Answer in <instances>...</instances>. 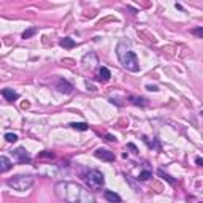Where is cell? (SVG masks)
I'll return each mask as SVG.
<instances>
[{"label": "cell", "mask_w": 203, "mask_h": 203, "mask_svg": "<svg viewBox=\"0 0 203 203\" xmlns=\"http://www.w3.org/2000/svg\"><path fill=\"white\" fill-rule=\"evenodd\" d=\"M56 195L67 203H92V195L81 186L75 183H57Z\"/></svg>", "instance_id": "cell-1"}, {"label": "cell", "mask_w": 203, "mask_h": 203, "mask_svg": "<svg viewBox=\"0 0 203 203\" xmlns=\"http://www.w3.org/2000/svg\"><path fill=\"white\" fill-rule=\"evenodd\" d=\"M117 59L121 62V65L125 68V70H129V71H140V62H138V57L137 54L133 53V51H130L129 48H127L124 43H121L117 46Z\"/></svg>", "instance_id": "cell-2"}, {"label": "cell", "mask_w": 203, "mask_h": 203, "mask_svg": "<svg viewBox=\"0 0 203 203\" xmlns=\"http://www.w3.org/2000/svg\"><path fill=\"white\" fill-rule=\"evenodd\" d=\"M83 180L91 190H100L105 186V176L98 170H87L86 173H83Z\"/></svg>", "instance_id": "cell-3"}, {"label": "cell", "mask_w": 203, "mask_h": 203, "mask_svg": "<svg viewBox=\"0 0 203 203\" xmlns=\"http://www.w3.org/2000/svg\"><path fill=\"white\" fill-rule=\"evenodd\" d=\"M34 176L30 174H16L13 178H10V180L7 181V184L10 187H13L14 190H19V192H24V190H27L34 186Z\"/></svg>", "instance_id": "cell-4"}, {"label": "cell", "mask_w": 203, "mask_h": 203, "mask_svg": "<svg viewBox=\"0 0 203 203\" xmlns=\"http://www.w3.org/2000/svg\"><path fill=\"white\" fill-rule=\"evenodd\" d=\"M13 156H14V159H16L19 164H29V162H30V156L27 154L25 148H16V149L13 151Z\"/></svg>", "instance_id": "cell-5"}, {"label": "cell", "mask_w": 203, "mask_h": 203, "mask_svg": "<svg viewBox=\"0 0 203 203\" xmlns=\"http://www.w3.org/2000/svg\"><path fill=\"white\" fill-rule=\"evenodd\" d=\"M95 157L102 159V160H107V162H113L114 160V152L110 151V149H105V148H100V149L95 151Z\"/></svg>", "instance_id": "cell-6"}, {"label": "cell", "mask_w": 203, "mask_h": 203, "mask_svg": "<svg viewBox=\"0 0 203 203\" xmlns=\"http://www.w3.org/2000/svg\"><path fill=\"white\" fill-rule=\"evenodd\" d=\"M56 87H57L59 92H62V94H65V95H70V94L73 92V86H71L67 80H64V78H60V80L57 81Z\"/></svg>", "instance_id": "cell-7"}, {"label": "cell", "mask_w": 203, "mask_h": 203, "mask_svg": "<svg viewBox=\"0 0 203 203\" xmlns=\"http://www.w3.org/2000/svg\"><path fill=\"white\" fill-rule=\"evenodd\" d=\"M2 95H3V98H5L7 102H14V100L19 98V94L14 92L13 89H3V91H2Z\"/></svg>", "instance_id": "cell-8"}, {"label": "cell", "mask_w": 203, "mask_h": 203, "mask_svg": "<svg viewBox=\"0 0 203 203\" xmlns=\"http://www.w3.org/2000/svg\"><path fill=\"white\" fill-rule=\"evenodd\" d=\"M110 78H111V71H110L107 67H100V68H98L97 80H98V81H108Z\"/></svg>", "instance_id": "cell-9"}, {"label": "cell", "mask_w": 203, "mask_h": 203, "mask_svg": "<svg viewBox=\"0 0 203 203\" xmlns=\"http://www.w3.org/2000/svg\"><path fill=\"white\" fill-rule=\"evenodd\" d=\"M11 167H13V164L10 162V159H8L7 156H0V171L7 173Z\"/></svg>", "instance_id": "cell-10"}, {"label": "cell", "mask_w": 203, "mask_h": 203, "mask_svg": "<svg viewBox=\"0 0 203 203\" xmlns=\"http://www.w3.org/2000/svg\"><path fill=\"white\" fill-rule=\"evenodd\" d=\"M105 198L111 203H121V197L113 190H105Z\"/></svg>", "instance_id": "cell-11"}, {"label": "cell", "mask_w": 203, "mask_h": 203, "mask_svg": "<svg viewBox=\"0 0 203 203\" xmlns=\"http://www.w3.org/2000/svg\"><path fill=\"white\" fill-rule=\"evenodd\" d=\"M59 44H60L62 48H65V49H71V48H75V46H76L75 40H73V38H68V37L62 38V40L59 41Z\"/></svg>", "instance_id": "cell-12"}, {"label": "cell", "mask_w": 203, "mask_h": 203, "mask_svg": "<svg viewBox=\"0 0 203 203\" xmlns=\"http://www.w3.org/2000/svg\"><path fill=\"white\" fill-rule=\"evenodd\" d=\"M130 102H132L133 105H137V107H148V100L143 98V97H135V95H132V97H130Z\"/></svg>", "instance_id": "cell-13"}, {"label": "cell", "mask_w": 203, "mask_h": 203, "mask_svg": "<svg viewBox=\"0 0 203 203\" xmlns=\"http://www.w3.org/2000/svg\"><path fill=\"white\" fill-rule=\"evenodd\" d=\"M70 127H71V129H75V130H80V132H86L89 129V125L86 122H71Z\"/></svg>", "instance_id": "cell-14"}, {"label": "cell", "mask_w": 203, "mask_h": 203, "mask_svg": "<svg viewBox=\"0 0 203 203\" xmlns=\"http://www.w3.org/2000/svg\"><path fill=\"white\" fill-rule=\"evenodd\" d=\"M157 174H159V176L162 178V180H165L167 183H170L171 186H174V184H176V180H173V178H171L170 174H167V173H165L164 170H159V171H157Z\"/></svg>", "instance_id": "cell-15"}, {"label": "cell", "mask_w": 203, "mask_h": 203, "mask_svg": "<svg viewBox=\"0 0 203 203\" xmlns=\"http://www.w3.org/2000/svg\"><path fill=\"white\" fill-rule=\"evenodd\" d=\"M37 32H38V29H37V27L27 29V30H24V34H22V38H24V40H25V38H30V37H34Z\"/></svg>", "instance_id": "cell-16"}, {"label": "cell", "mask_w": 203, "mask_h": 203, "mask_svg": "<svg viewBox=\"0 0 203 203\" xmlns=\"http://www.w3.org/2000/svg\"><path fill=\"white\" fill-rule=\"evenodd\" d=\"M151 176H152V173L148 171V170H144V171H141V173L138 174V180H140V181H148Z\"/></svg>", "instance_id": "cell-17"}, {"label": "cell", "mask_w": 203, "mask_h": 203, "mask_svg": "<svg viewBox=\"0 0 203 203\" xmlns=\"http://www.w3.org/2000/svg\"><path fill=\"white\" fill-rule=\"evenodd\" d=\"M5 140L8 143H14V141H18V135L16 133H5Z\"/></svg>", "instance_id": "cell-18"}, {"label": "cell", "mask_w": 203, "mask_h": 203, "mask_svg": "<svg viewBox=\"0 0 203 203\" xmlns=\"http://www.w3.org/2000/svg\"><path fill=\"white\" fill-rule=\"evenodd\" d=\"M192 34L197 35V37H200V38H203V27H195V29L192 30Z\"/></svg>", "instance_id": "cell-19"}, {"label": "cell", "mask_w": 203, "mask_h": 203, "mask_svg": "<svg viewBox=\"0 0 203 203\" xmlns=\"http://www.w3.org/2000/svg\"><path fill=\"white\" fill-rule=\"evenodd\" d=\"M40 157H48V159H53L54 157V154L51 151H43V152H40Z\"/></svg>", "instance_id": "cell-20"}, {"label": "cell", "mask_w": 203, "mask_h": 203, "mask_svg": "<svg viewBox=\"0 0 203 203\" xmlns=\"http://www.w3.org/2000/svg\"><path fill=\"white\" fill-rule=\"evenodd\" d=\"M146 89H148V91H151V92H157V91H159V87H157V86H151V84H148V86H146Z\"/></svg>", "instance_id": "cell-21"}, {"label": "cell", "mask_w": 203, "mask_h": 203, "mask_svg": "<svg viewBox=\"0 0 203 203\" xmlns=\"http://www.w3.org/2000/svg\"><path fill=\"white\" fill-rule=\"evenodd\" d=\"M127 146H129L132 151H133V154H138V149L135 148V144H132V143H129V144H127Z\"/></svg>", "instance_id": "cell-22"}, {"label": "cell", "mask_w": 203, "mask_h": 203, "mask_svg": "<svg viewBox=\"0 0 203 203\" xmlns=\"http://www.w3.org/2000/svg\"><path fill=\"white\" fill-rule=\"evenodd\" d=\"M195 164H197L198 167H203V159H201V157H197V159H195Z\"/></svg>", "instance_id": "cell-23"}, {"label": "cell", "mask_w": 203, "mask_h": 203, "mask_svg": "<svg viewBox=\"0 0 203 203\" xmlns=\"http://www.w3.org/2000/svg\"><path fill=\"white\" fill-rule=\"evenodd\" d=\"M107 140H108V141H116V138H114L113 135H107Z\"/></svg>", "instance_id": "cell-24"}, {"label": "cell", "mask_w": 203, "mask_h": 203, "mask_svg": "<svg viewBox=\"0 0 203 203\" xmlns=\"http://www.w3.org/2000/svg\"><path fill=\"white\" fill-rule=\"evenodd\" d=\"M200 203H203V201H200Z\"/></svg>", "instance_id": "cell-25"}]
</instances>
